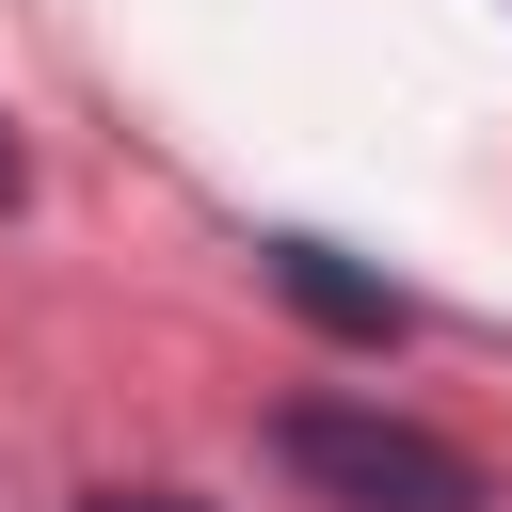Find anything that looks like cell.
I'll return each instance as SVG.
<instances>
[{
	"label": "cell",
	"instance_id": "6da1fadb",
	"mask_svg": "<svg viewBox=\"0 0 512 512\" xmlns=\"http://www.w3.org/2000/svg\"><path fill=\"white\" fill-rule=\"evenodd\" d=\"M272 448H288V480L336 496V512H480V464H464L448 432L384 416V400H288Z\"/></svg>",
	"mask_w": 512,
	"mask_h": 512
},
{
	"label": "cell",
	"instance_id": "7a4b0ae2",
	"mask_svg": "<svg viewBox=\"0 0 512 512\" xmlns=\"http://www.w3.org/2000/svg\"><path fill=\"white\" fill-rule=\"evenodd\" d=\"M272 288H288V304H304L320 336H368V352L400 336V288H368V272L336 256V240H272Z\"/></svg>",
	"mask_w": 512,
	"mask_h": 512
},
{
	"label": "cell",
	"instance_id": "3957f363",
	"mask_svg": "<svg viewBox=\"0 0 512 512\" xmlns=\"http://www.w3.org/2000/svg\"><path fill=\"white\" fill-rule=\"evenodd\" d=\"M96 512H208V496H96Z\"/></svg>",
	"mask_w": 512,
	"mask_h": 512
},
{
	"label": "cell",
	"instance_id": "277c9868",
	"mask_svg": "<svg viewBox=\"0 0 512 512\" xmlns=\"http://www.w3.org/2000/svg\"><path fill=\"white\" fill-rule=\"evenodd\" d=\"M0 208H16V144H0Z\"/></svg>",
	"mask_w": 512,
	"mask_h": 512
}]
</instances>
